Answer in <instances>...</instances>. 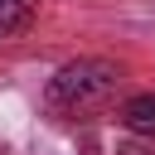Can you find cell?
Returning a JSON list of instances; mask_svg holds the SVG:
<instances>
[{"label": "cell", "instance_id": "cell-1", "mask_svg": "<svg viewBox=\"0 0 155 155\" xmlns=\"http://www.w3.org/2000/svg\"><path fill=\"white\" fill-rule=\"evenodd\" d=\"M116 82H121V68H116L111 58H73V63H63V68L48 78L44 107H48L53 116H78V111L107 102V97L116 92Z\"/></svg>", "mask_w": 155, "mask_h": 155}, {"label": "cell", "instance_id": "cell-2", "mask_svg": "<svg viewBox=\"0 0 155 155\" xmlns=\"http://www.w3.org/2000/svg\"><path fill=\"white\" fill-rule=\"evenodd\" d=\"M34 10L39 0H0V39H15L34 24Z\"/></svg>", "mask_w": 155, "mask_h": 155}, {"label": "cell", "instance_id": "cell-3", "mask_svg": "<svg viewBox=\"0 0 155 155\" xmlns=\"http://www.w3.org/2000/svg\"><path fill=\"white\" fill-rule=\"evenodd\" d=\"M121 121L136 131V136H155V92H140L121 107Z\"/></svg>", "mask_w": 155, "mask_h": 155}, {"label": "cell", "instance_id": "cell-4", "mask_svg": "<svg viewBox=\"0 0 155 155\" xmlns=\"http://www.w3.org/2000/svg\"><path fill=\"white\" fill-rule=\"evenodd\" d=\"M116 155H145V150H140V145H121Z\"/></svg>", "mask_w": 155, "mask_h": 155}]
</instances>
